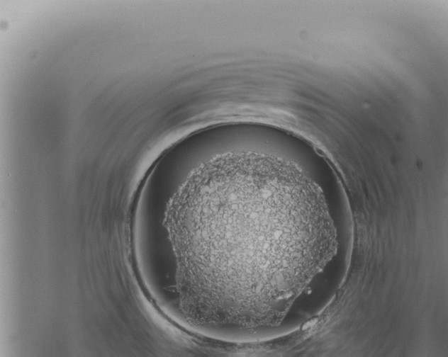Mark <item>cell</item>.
Here are the masks:
<instances>
[{
  "mask_svg": "<svg viewBox=\"0 0 448 357\" xmlns=\"http://www.w3.org/2000/svg\"><path fill=\"white\" fill-rule=\"evenodd\" d=\"M164 225L178 313L234 341L285 334L293 305L337 251L319 186L294 164L252 152L196 168L170 198Z\"/></svg>",
  "mask_w": 448,
  "mask_h": 357,
  "instance_id": "1",
  "label": "cell"
}]
</instances>
